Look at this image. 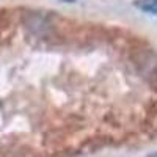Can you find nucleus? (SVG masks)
<instances>
[{
  "mask_svg": "<svg viewBox=\"0 0 157 157\" xmlns=\"http://www.w3.org/2000/svg\"><path fill=\"white\" fill-rule=\"evenodd\" d=\"M64 2H74V0H64Z\"/></svg>",
  "mask_w": 157,
  "mask_h": 157,
  "instance_id": "obj_4",
  "label": "nucleus"
},
{
  "mask_svg": "<svg viewBox=\"0 0 157 157\" xmlns=\"http://www.w3.org/2000/svg\"><path fill=\"white\" fill-rule=\"evenodd\" d=\"M140 10L145 13H151V14H157V0H140L137 3Z\"/></svg>",
  "mask_w": 157,
  "mask_h": 157,
  "instance_id": "obj_2",
  "label": "nucleus"
},
{
  "mask_svg": "<svg viewBox=\"0 0 157 157\" xmlns=\"http://www.w3.org/2000/svg\"><path fill=\"white\" fill-rule=\"evenodd\" d=\"M148 157H157V152H154V154H151V155H148Z\"/></svg>",
  "mask_w": 157,
  "mask_h": 157,
  "instance_id": "obj_3",
  "label": "nucleus"
},
{
  "mask_svg": "<svg viewBox=\"0 0 157 157\" xmlns=\"http://www.w3.org/2000/svg\"><path fill=\"white\" fill-rule=\"evenodd\" d=\"M135 66L141 77L152 85H157V54L149 49H140L134 57Z\"/></svg>",
  "mask_w": 157,
  "mask_h": 157,
  "instance_id": "obj_1",
  "label": "nucleus"
}]
</instances>
